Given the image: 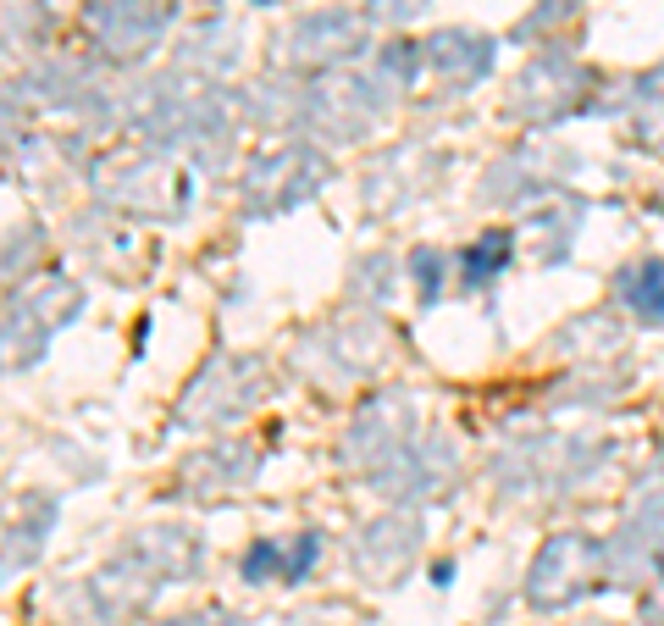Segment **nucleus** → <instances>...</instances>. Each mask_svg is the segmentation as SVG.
I'll return each instance as SVG.
<instances>
[{
	"instance_id": "f257e3e1",
	"label": "nucleus",
	"mask_w": 664,
	"mask_h": 626,
	"mask_svg": "<svg viewBox=\"0 0 664 626\" xmlns=\"http://www.w3.org/2000/svg\"><path fill=\"white\" fill-rule=\"evenodd\" d=\"M626 294H631V305H637L642 316H653V322H659V316H664V266L648 261L642 272H631L626 277Z\"/></svg>"
}]
</instances>
